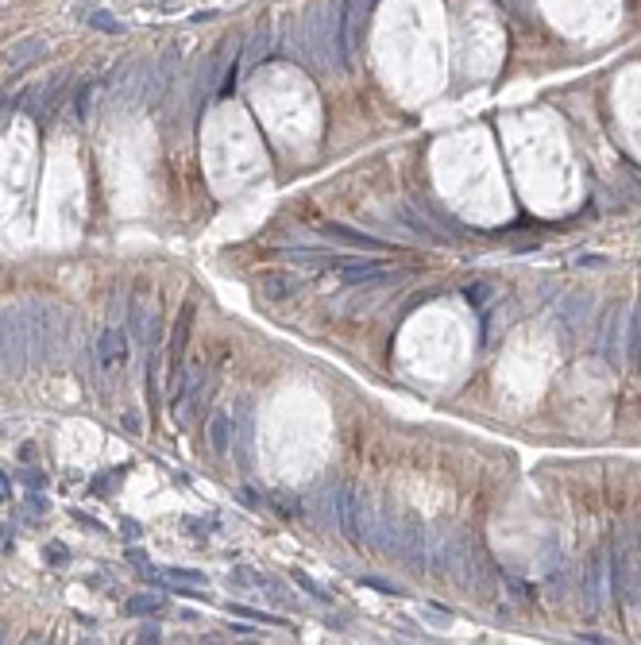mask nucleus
<instances>
[{
	"label": "nucleus",
	"instance_id": "nucleus-9",
	"mask_svg": "<svg viewBox=\"0 0 641 645\" xmlns=\"http://www.w3.org/2000/svg\"><path fill=\"white\" fill-rule=\"evenodd\" d=\"M251 429H255V421H251V402H240V418H232V441H236V464H240L243 471H251Z\"/></svg>",
	"mask_w": 641,
	"mask_h": 645
},
{
	"label": "nucleus",
	"instance_id": "nucleus-16",
	"mask_svg": "<svg viewBox=\"0 0 641 645\" xmlns=\"http://www.w3.org/2000/svg\"><path fill=\"white\" fill-rule=\"evenodd\" d=\"M487 298H491V282H467L464 286V302L472 305V310L483 313L487 310Z\"/></svg>",
	"mask_w": 641,
	"mask_h": 645
},
{
	"label": "nucleus",
	"instance_id": "nucleus-12",
	"mask_svg": "<svg viewBox=\"0 0 641 645\" xmlns=\"http://www.w3.org/2000/svg\"><path fill=\"white\" fill-rule=\"evenodd\" d=\"M97 360L105 363V367H112V363L128 360V340H124V333H120V328H105V333H100V340H97Z\"/></svg>",
	"mask_w": 641,
	"mask_h": 645
},
{
	"label": "nucleus",
	"instance_id": "nucleus-1",
	"mask_svg": "<svg viewBox=\"0 0 641 645\" xmlns=\"http://www.w3.org/2000/svg\"><path fill=\"white\" fill-rule=\"evenodd\" d=\"M20 317H24L27 360H31V363H47L50 356H54V333H59V328H50L54 310H47V305H39L35 298H27L24 310H20Z\"/></svg>",
	"mask_w": 641,
	"mask_h": 645
},
{
	"label": "nucleus",
	"instance_id": "nucleus-26",
	"mask_svg": "<svg viewBox=\"0 0 641 645\" xmlns=\"http://www.w3.org/2000/svg\"><path fill=\"white\" fill-rule=\"evenodd\" d=\"M213 16H217V12H213V8H209V12H193V24H209V20H213Z\"/></svg>",
	"mask_w": 641,
	"mask_h": 645
},
{
	"label": "nucleus",
	"instance_id": "nucleus-18",
	"mask_svg": "<svg viewBox=\"0 0 641 645\" xmlns=\"http://www.w3.org/2000/svg\"><path fill=\"white\" fill-rule=\"evenodd\" d=\"M93 89H97V77H89V82H82V89H77V101H74V116H77V120H89Z\"/></svg>",
	"mask_w": 641,
	"mask_h": 645
},
{
	"label": "nucleus",
	"instance_id": "nucleus-7",
	"mask_svg": "<svg viewBox=\"0 0 641 645\" xmlns=\"http://www.w3.org/2000/svg\"><path fill=\"white\" fill-rule=\"evenodd\" d=\"M333 267H336V275H340V282H348V286H367L371 278H379V275H386V263L383 259H333Z\"/></svg>",
	"mask_w": 641,
	"mask_h": 645
},
{
	"label": "nucleus",
	"instance_id": "nucleus-28",
	"mask_svg": "<svg viewBox=\"0 0 641 645\" xmlns=\"http://www.w3.org/2000/svg\"><path fill=\"white\" fill-rule=\"evenodd\" d=\"M8 499V479H4V471H0V503Z\"/></svg>",
	"mask_w": 641,
	"mask_h": 645
},
{
	"label": "nucleus",
	"instance_id": "nucleus-21",
	"mask_svg": "<svg viewBox=\"0 0 641 645\" xmlns=\"http://www.w3.org/2000/svg\"><path fill=\"white\" fill-rule=\"evenodd\" d=\"M228 611L243 614V619H259V622H266V626H282V619H275V614H259V611H251V607H243V603H228Z\"/></svg>",
	"mask_w": 641,
	"mask_h": 645
},
{
	"label": "nucleus",
	"instance_id": "nucleus-14",
	"mask_svg": "<svg viewBox=\"0 0 641 645\" xmlns=\"http://www.w3.org/2000/svg\"><path fill=\"white\" fill-rule=\"evenodd\" d=\"M626 360L633 371H641V302L630 313V328H626Z\"/></svg>",
	"mask_w": 641,
	"mask_h": 645
},
{
	"label": "nucleus",
	"instance_id": "nucleus-25",
	"mask_svg": "<svg viewBox=\"0 0 641 645\" xmlns=\"http://www.w3.org/2000/svg\"><path fill=\"white\" fill-rule=\"evenodd\" d=\"M603 255H580V259H575V267H603Z\"/></svg>",
	"mask_w": 641,
	"mask_h": 645
},
{
	"label": "nucleus",
	"instance_id": "nucleus-13",
	"mask_svg": "<svg viewBox=\"0 0 641 645\" xmlns=\"http://www.w3.org/2000/svg\"><path fill=\"white\" fill-rule=\"evenodd\" d=\"M259 290H263V298H271V302H286V298L298 294V278H290V275H263V278H259Z\"/></svg>",
	"mask_w": 641,
	"mask_h": 645
},
{
	"label": "nucleus",
	"instance_id": "nucleus-19",
	"mask_svg": "<svg viewBox=\"0 0 641 645\" xmlns=\"http://www.w3.org/2000/svg\"><path fill=\"white\" fill-rule=\"evenodd\" d=\"M290 579H294V584H298V587H306V591H309V595H313V599H317V603H325V607H333V595H329V591H325V587H317V584H313V579H309V576H306V572H298V568H294V572H290Z\"/></svg>",
	"mask_w": 641,
	"mask_h": 645
},
{
	"label": "nucleus",
	"instance_id": "nucleus-17",
	"mask_svg": "<svg viewBox=\"0 0 641 645\" xmlns=\"http://www.w3.org/2000/svg\"><path fill=\"white\" fill-rule=\"evenodd\" d=\"M271 506L278 510V518H298V514H301V503L294 499V494H286V491L271 494Z\"/></svg>",
	"mask_w": 641,
	"mask_h": 645
},
{
	"label": "nucleus",
	"instance_id": "nucleus-4",
	"mask_svg": "<svg viewBox=\"0 0 641 645\" xmlns=\"http://www.w3.org/2000/svg\"><path fill=\"white\" fill-rule=\"evenodd\" d=\"M336 526H340L344 541L363 545V533H359V491L352 483L336 487Z\"/></svg>",
	"mask_w": 641,
	"mask_h": 645
},
{
	"label": "nucleus",
	"instance_id": "nucleus-20",
	"mask_svg": "<svg viewBox=\"0 0 641 645\" xmlns=\"http://www.w3.org/2000/svg\"><path fill=\"white\" fill-rule=\"evenodd\" d=\"M155 611H158L155 595H135V599H128V614H155Z\"/></svg>",
	"mask_w": 641,
	"mask_h": 645
},
{
	"label": "nucleus",
	"instance_id": "nucleus-27",
	"mask_svg": "<svg viewBox=\"0 0 641 645\" xmlns=\"http://www.w3.org/2000/svg\"><path fill=\"white\" fill-rule=\"evenodd\" d=\"M240 503H248V506H259V494H251V491H240Z\"/></svg>",
	"mask_w": 641,
	"mask_h": 645
},
{
	"label": "nucleus",
	"instance_id": "nucleus-8",
	"mask_svg": "<svg viewBox=\"0 0 641 645\" xmlns=\"http://www.w3.org/2000/svg\"><path fill=\"white\" fill-rule=\"evenodd\" d=\"M607 584H610V568H607V556L595 553L587 561V576H583V591H587V607L599 611L607 603Z\"/></svg>",
	"mask_w": 641,
	"mask_h": 645
},
{
	"label": "nucleus",
	"instance_id": "nucleus-10",
	"mask_svg": "<svg viewBox=\"0 0 641 645\" xmlns=\"http://www.w3.org/2000/svg\"><path fill=\"white\" fill-rule=\"evenodd\" d=\"M190 325H193V302L182 305L174 321V336H170V383L182 375V356H186V340H190Z\"/></svg>",
	"mask_w": 641,
	"mask_h": 645
},
{
	"label": "nucleus",
	"instance_id": "nucleus-6",
	"mask_svg": "<svg viewBox=\"0 0 641 645\" xmlns=\"http://www.w3.org/2000/svg\"><path fill=\"white\" fill-rule=\"evenodd\" d=\"M43 54H47V39H43V35H24L20 43H12V47H8V59H4V62H8V74L12 77L24 74V70L35 66Z\"/></svg>",
	"mask_w": 641,
	"mask_h": 645
},
{
	"label": "nucleus",
	"instance_id": "nucleus-2",
	"mask_svg": "<svg viewBox=\"0 0 641 645\" xmlns=\"http://www.w3.org/2000/svg\"><path fill=\"white\" fill-rule=\"evenodd\" d=\"M402 545V564L414 572H425L429 568V541H425V526L414 518V514H406L398 526V537H394V549Z\"/></svg>",
	"mask_w": 641,
	"mask_h": 645
},
{
	"label": "nucleus",
	"instance_id": "nucleus-22",
	"mask_svg": "<svg viewBox=\"0 0 641 645\" xmlns=\"http://www.w3.org/2000/svg\"><path fill=\"white\" fill-rule=\"evenodd\" d=\"M359 584H363V587H371V591H383V595H398V599H402V595H406V591H402V587L386 584V579H375V576H359Z\"/></svg>",
	"mask_w": 641,
	"mask_h": 645
},
{
	"label": "nucleus",
	"instance_id": "nucleus-24",
	"mask_svg": "<svg viewBox=\"0 0 641 645\" xmlns=\"http://www.w3.org/2000/svg\"><path fill=\"white\" fill-rule=\"evenodd\" d=\"M47 561H50V564H66V561H70V553L62 549V541H50V545H47Z\"/></svg>",
	"mask_w": 641,
	"mask_h": 645
},
{
	"label": "nucleus",
	"instance_id": "nucleus-15",
	"mask_svg": "<svg viewBox=\"0 0 641 645\" xmlns=\"http://www.w3.org/2000/svg\"><path fill=\"white\" fill-rule=\"evenodd\" d=\"M85 24H89L93 31H109V35H124V31H128V27L120 24V20L112 16V12H105V8L89 12V20H85Z\"/></svg>",
	"mask_w": 641,
	"mask_h": 645
},
{
	"label": "nucleus",
	"instance_id": "nucleus-5",
	"mask_svg": "<svg viewBox=\"0 0 641 645\" xmlns=\"http://www.w3.org/2000/svg\"><path fill=\"white\" fill-rule=\"evenodd\" d=\"M626 328H622V310H610L607 317H603V328L599 336H595V348H599V356L610 363V367H618L626 356Z\"/></svg>",
	"mask_w": 641,
	"mask_h": 645
},
{
	"label": "nucleus",
	"instance_id": "nucleus-3",
	"mask_svg": "<svg viewBox=\"0 0 641 645\" xmlns=\"http://www.w3.org/2000/svg\"><path fill=\"white\" fill-rule=\"evenodd\" d=\"M317 232L329 236V240H336V243H344V248H359V252H394V243L375 240V236L359 232V228H352V225H340V220H321Z\"/></svg>",
	"mask_w": 641,
	"mask_h": 645
},
{
	"label": "nucleus",
	"instance_id": "nucleus-23",
	"mask_svg": "<svg viewBox=\"0 0 641 645\" xmlns=\"http://www.w3.org/2000/svg\"><path fill=\"white\" fill-rule=\"evenodd\" d=\"M167 576L170 579H182V584H205V572H197V568H167Z\"/></svg>",
	"mask_w": 641,
	"mask_h": 645
},
{
	"label": "nucleus",
	"instance_id": "nucleus-11",
	"mask_svg": "<svg viewBox=\"0 0 641 645\" xmlns=\"http://www.w3.org/2000/svg\"><path fill=\"white\" fill-rule=\"evenodd\" d=\"M209 444L217 456L232 453V413L228 410H213L209 413Z\"/></svg>",
	"mask_w": 641,
	"mask_h": 645
}]
</instances>
